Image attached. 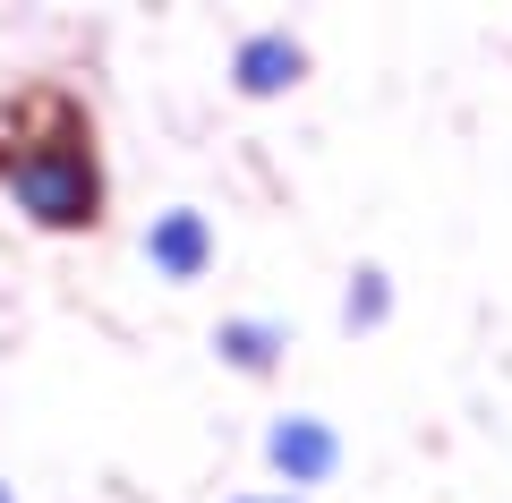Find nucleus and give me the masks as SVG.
Segmentation results:
<instances>
[{
    "mask_svg": "<svg viewBox=\"0 0 512 503\" xmlns=\"http://www.w3.org/2000/svg\"><path fill=\"white\" fill-rule=\"evenodd\" d=\"M18 137L0 154V188L35 231H94L103 222V154H94V120L69 94H35V103H9Z\"/></svg>",
    "mask_w": 512,
    "mask_h": 503,
    "instance_id": "obj_1",
    "label": "nucleus"
},
{
    "mask_svg": "<svg viewBox=\"0 0 512 503\" xmlns=\"http://www.w3.org/2000/svg\"><path fill=\"white\" fill-rule=\"evenodd\" d=\"M265 469L282 478V495H308V486H325L333 469H342V435H333V418H316V410H282V418H265Z\"/></svg>",
    "mask_w": 512,
    "mask_h": 503,
    "instance_id": "obj_2",
    "label": "nucleus"
},
{
    "mask_svg": "<svg viewBox=\"0 0 512 503\" xmlns=\"http://www.w3.org/2000/svg\"><path fill=\"white\" fill-rule=\"evenodd\" d=\"M299 77H308V43H299L291 26H248V35L231 43V86L248 94V103H274Z\"/></svg>",
    "mask_w": 512,
    "mask_h": 503,
    "instance_id": "obj_3",
    "label": "nucleus"
},
{
    "mask_svg": "<svg viewBox=\"0 0 512 503\" xmlns=\"http://www.w3.org/2000/svg\"><path fill=\"white\" fill-rule=\"evenodd\" d=\"M146 265H154V282H171V290L205 282V273H214V222H205L197 205L154 214V222H146Z\"/></svg>",
    "mask_w": 512,
    "mask_h": 503,
    "instance_id": "obj_4",
    "label": "nucleus"
},
{
    "mask_svg": "<svg viewBox=\"0 0 512 503\" xmlns=\"http://www.w3.org/2000/svg\"><path fill=\"white\" fill-rule=\"evenodd\" d=\"M282 350H291L282 316H222V324H214V359L231 367V376H274Z\"/></svg>",
    "mask_w": 512,
    "mask_h": 503,
    "instance_id": "obj_5",
    "label": "nucleus"
},
{
    "mask_svg": "<svg viewBox=\"0 0 512 503\" xmlns=\"http://www.w3.org/2000/svg\"><path fill=\"white\" fill-rule=\"evenodd\" d=\"M393 324V273L384 265H350L342 282V333H384Z\"/></svg>",
    "mask_w": 512,
    "mask_h": 503,
    "instance_id": "obj_6",
    "label": "nucleus"
},
{
    "mask_svg": "<svg viewBox=\"0 0 512 503\" xmlns=\"http://www.w3.org/2000/svg\"><path fill=\"white\" fill-rule=\"evenodd\" d=\"M231 503H308V495H231Z\"/></svg>",
    "mask_w": 512,
    "mask_h": 503,
    "instance_id": "obj_7",
    "label": "nucleus"
},
{
    "mask_svg": "<svg viewBox=\"0 0 512 503\" xmlns=\"http://www.w3.org/2000/svg\"><path fill=\"white\" fill-rule=\"evenodd\" d=\"M0 503H18V486H9V478H0Z\"/></svg>",
    "mask_w": 512,
    "mask_h": 503,
    "instance_id": "obj_8",
    "label": "nucleus"
}]
</instances>
